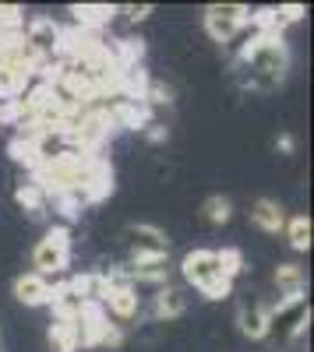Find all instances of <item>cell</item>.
I'll list each match as a JSON object with an SVG mask.
<instances>
[{
  "instance_id": "obj_11",
  "label": "cell",
  "mask_w": 314,
  "mask_h": 352,
  "mask_svg": "<svg viewBox=\"0 0 314 352\" xmlns=\"http://www.w3.org/2000/svg\"><path fill=\"white\" fill-rule=\"evenodd\" d=\"M50 292H53L50 278H43V275H36V272L14 278V300L25 303V307H46V303H50Z\"/></svg>"
},
{
  "instance_id": "obj_17",
  "label": "cell",
  "mask_w": 314,
  "mask_h": 352,
  "mask_svg": "<svg viewBox=\"0 0 314 352\" xmlns=\"http://www.w3.org/2000/svg\"><path fill=\"white\" fill-rule=\"evenodd\" d=\"M14 197H18V204L32 215V219H39L43 212H46V204H50V197H46V190L36 184V180H21L18 187H14Z\"/></svg>"
},
{
  "instance_id": "obj_12",
  "label": "cell",
  "mask_w": 314,
  "mask_h": 352,
  "mask_svg": "<svg viewBox=\"0 0 314 352\" xmlns=\"http://www.w3.org/2000/svg\"><path fill=\"white\" fill-rule=\"evenodd\" d=\"M251 222L258 226L262 232H279L286 226V212H282V204L272 201V197H258L251 204Z\"/></svg>"
},
{
  "instance_id": "obj_24",
  "label": "cell",
  "mask_w": 314,
  "mask_h": 352,
  "mask_svg": "<svg viewBox=\"0 0 314 352\" xmlns=\"http://www.w3.org/2000/svg\"><path fill=\"white\" fill-rule=\"evenodd\" d=\"M219 257H222V272L230 275V278H237V275H240V268H244V257H240V250L226 247V250H219Z\"/></svg>"
},
{
  "instance_id": "obj_27",
  "label": "cell",
  "mask_w": 314,
  "mask_h": 352,
  "mask_svg": "<svg viewBox=\"0 0 314 352\" xmlns=\"http://www.w3.org/2000/svg\"><path fill=\"white\" fill-rule=\"evenodd\" d=\"M145 138H149V141H166V127H163V124H149V127H145Z\"/></svg>"
},
{
  "instance_id": "obj_7",
  "label": "cell",
  "mask_w": 314,
  "mask_h": 352,
  "mask_svg": "<svg viewBox=\"0 0 314 352\" xmlns=\"http://www.w3.org/2000/svg\"><path fill=\"white\" fill-rule=\"evenodd\" d=\"M124 240H127V247H131L134 257H169V236H166L159 226H149V222L127 226L124 229Z\"/></svg>"
},
{
  "instance_id": "obj_10",
  "label": "cell",
  "mask_w": 314,
  "mask_h": 352,
  "mask_svg": "<svg viewBox=\"0 0 314 352\" xmlns=\"http://www.w3.org/2000/svg\"><path fill=\"white\" fill-rule=\"evenodd\" d=\"M50 303H53L56 320H78V317H81V310L89 307V300H85V296H81V292H78L71 282L53 285V292H50Z\"/></svg>"
},
{
  "instance_id": "obj_14",
  "label": "cell",
  "mask_w": 314,
  "mask_h": 352,
  "mask_svg": "<svg viewBox=\"0 0 314 352\" xmlns=\"http://www.w3.org/2000/svg\"><path fill=\"white\" fill-rule=\"evenodd\" d=\"M71 14H74L78 28H85V32H99L103 25L113 21L117 8H113V4H78V8H71Z\"/></svg>"
},
{
  "instance_id": "obj_13",
  "label": "cell",
  "mask_w": 314,
  "mask_h": 352,
  "mask_svg": "<svg viewBox=\"0 0 314 352\" xmlns=\"http://www.w3.org/2000/svg\"><path fill=\"white\" fill-rule=\"evenodd\" d=\"M131 282H166L169 278V257H134L127 264Z\"/></svg>"
},
{
  "instance_id": "obj_3",
  "label": "cell",
  "mask_w": 314,
  "mask_h": 352,
  "mask_svg": "<svg viewBox=\"0 0 314 352\" xmlns=\"http://www.w3.org/2000/svg\"><path fill=\"white\" fill-rule=\"evenodd\" d=\"M311 307L304 296H282L275 307H269V335H275L279 345H290L297 335L307 331Z\"/></svg>"
},
{
  "instance_id": "obj_28",
  "label": "cell",
  "mask_w": 314,
  "mask_h": 352,
  "mask_svg": "<svg viewBox=\"0 0 314 352\" xmlns=\"http://www.w3.org/2000/svg\"><path fill=\"white\" fill-rule=\"evenodd\" d=\"M275 148H279V152H293V138H290V134H279V138H275Z\"/></svg>"
},
{
  "instance_id": "obj_26",
  "label": "cell",
  "mask_w": 314,
  "mask_h": 352,
  "mask_svg": "<svg viewBox=\"0 0 314 352\" xmlns=\"http://www.w3.org/2000/svg\"><path fill=\"white\" fill-rule=\"evenodd\" d=\"M149 14H152V4H131L127 8V18L131 21H141V18H149Z\"/></svg>"
},
{
  "instance_id": "obj_19",
  "label": "cell",
  "mask_w": 314,
  "mask_h": 352,
  "mask_svg": "<svg viewBox=\"0 0 314 352\" xmlns=\"http://www.w3.org/2000/svg\"><path fill=\"white\" fill-rule=\"evenodd\" d=\"M230 215H233L230 197L212 194V197L202 201V219H205V222H212V226H226V222H230Z\"/></svg>"
},
{
  "instance_id": "obj_16",
  "label": "cell",
  "mask_w": 314,
  "mask_h": 352,
  "mask_svg": "<svg viewBox=\"0 0 314 352\" xmlns=\"http://www.w3.org/2000/svg\"><path fill=\"white\" fill-rule=\"evenodd\" d=\"M187 310V296H184V289L180 285H166L156 292V317L163 320H174Z\"/></svg>"
},
{
  "instance_id": "obj_23",
  "label": "cell",
  "mask_w": 314,
  "mask_h": 352,
  "mask_svg": "<svg viewBox=\"0 0 314 352\" xmlns=\"http://www.w3.org/2000/svg\"><path fill=\"white\" fill-rule=\"evenodd\" d=\"M145 102H149V106H169V102H174V88L163 85V81H149Z\"/></svg>"
},
{
  "instance_id": "obj_9",
  "label": "cell",
  "mask_w": 314,
  "mask_h": 352,
  "mask_svg": "<svg viewBox=\"0 0 314 352\" xmlns=\"http://www.w3.org/2000/svg\"><path fill=\"white\" fill-rule=\"evenodd\" d=\"M71 324H74V331H78V345L96 349V345H103V335H106V328H109V314L103 310V303H89V307L81 310V317L71 320Z\"/></svg>"
},
{
  "instance_id": "obj_15",
  "label": "cell",
  "mask_w": 314,
  "mask_h": 352,
  "mask_svg": "<svg viewBox=\"0 0 314 352\" xmlns=\"http://www.w3.org/2000/svg\"><path fill=\"white\" fill-rule=\"evenodd\" d=\"M138 307H141V300H138L134 289H109L103 296V310L113 314V317H121V320H131L138 314Z\"/></svg>"
},
{
  "instance_id": "obj_6",
  "label": "cell",
  "mask_w": 314,
  "mask_h": 352,
  "mask_svg": "<svg viewBox=\"0 0 314 352\" xmlns=\"http://www.w3.org/2000/svg\"><path fill=\"white\" fill-rule=\"evenodd\" d=\"M21 39L43 56V64L64 53V28L56 25L53 18H32V21H28V28L21 32Z\"/></svg>"
},
{
  "instance_id": "obj_8",
  "label": "cell",
  "mask_w": 314,
  "mask_h": 352,
  "mask_svg": "<svg viewBox=\"0 0 314 352\" xmlns=\"http://www.w3.org/2000/svg\"><path fill=\"white\" fill-rule=\"evenodd\" d=\"M237 328L244 338H269V303L258 296H244L237 307Z\"/></svg>"
},
{
  "instance_id": "obj_18",
  "label": "cell",
  "mask_w": 314,
  "mask_h": 352,
  "mask_svg": "<svg viewBox=\"0 0 314 352\" xmlns=\"http://www.w3.org/2000/svg\"><path fill=\"white\" fill-rule=\"evenodd\" d=\"M304 268L300 264H279L275 268V285L282 296H304Z\"/></svg>"
},
{
  "instance_id": "obj_4",
  "label": "cell",
  "mask_w": 314,
  "mask_h": 352,
  "mask_svg": "<svg viewBox=\"0 0 314 352\" xmlns=\"http://www.w3.org/2000/svg\"><path fill=\"white\" fill-rule=\"evenodd\" d=\"M67 261H71V232L64 226H53L32 250V268L36 275L46 278V275H61Z\"/></svg>"
},
{
  "instance_id": "obj_5",
  "label": "cell",
  "mask_w": 314,
  "mask_h": 352,
  "mask_svg": "<svg viewBox=\"0 0 314 352\" xmlns=\"http://www.w3.org/2000/svg\"><path fill=\"white\" fill-rule=\"evenodd\" d=\"M247 18H251V11L244 4H209L205 8V32L216 43H233L244 32Z\"/></svg>"
},
{
  "instance_id": "obj_21",
  "label": "cell",
  "mask_w": 314,
  "mask_h": 352,
  "mask_svg": "<svg viewBox=\"0 0 314 352\" xmlns=\"http://www.w3.org/2000/svg\"><path fill=\"white\" fill-rule=\"evenodd\" d=\"M50 349L53 352H74L78 349V331L71 320H56V324H50Z\"/></svg>"
},
{
  "instance_id": "obj_25",
  "label": "cell",
  "mask_w": 314,
  "mask_h": 352,
  "mask_svg": "<svg viewBox=\"0 0 314 352\" xmlns=\"http://www.w3.org/2000/svg\"><path fill=\"white\" fill-rule=\"evenodd\" d=\"M300 18H304V4H286V8H279V11H275L279 28H282V25H293V21H300Z\"/></svg>"
},
{
  "instance_id": "obj_20",
  "label": "cell",
  "mask_w": 314,
  "mask_h": 352,
  "mask_svg": "<svg viewBox=\"0 0 314 352\" xmlns=\"http://www.w3.org/2000/svg\"><path fill=\"white\" fill-rule=\"evenodd\" d=\"M282 232H286V240H290L293 250H311V219H307V215H293V219H286Z\"/></svg>"
},
{
  "instance_id": "obj_22",
  "label": "cell",
  "mask_w": 314,
  "mask_h": 352,
  "mask_svg": "<svg viewBox=\"0 0 314 352\" xmlns=\"http://www.w3.org/2000/svg\"><path fill=\"white\" fill-rule=\"evenodd\" d=\"M8 152L14 162H21L25 169H36V152H32V138L28 134H14L11 144H8Z\"/></svg>"
},
{
  "instance_id": "obj_2",
  "label": "cell",
  "mask_w": 314,
  "mask_h": 352,
  "mask_svg": "<svg viewBox=\"0 0 314 352\" xmlns=\"http://www.w3.org/2000/svg\"><path fill=\"white\" fill-rule=\"evenodd\" d=\"M180 275L187 278V285L205 292L209 300H222V296H230V289H233V278L222 272L219 250H191V254H184Z\"/></svg>"
},
{
  "instance_id": "obj_1",
  "label": "cell",
  "mask_w": 314,
  "mask_h": 352,
  "mask_svg": "<svg viewBox=\"0 0 314 352\" xmlns=\"http://www.w3.org/2000/svg\"><path fill=\"white\" fill-rule=\"evenodd\" d=\"M240 71L251 92H272L290 71V50L282 36H251L240 50Z\"/></svg>"
}]
</instances>
